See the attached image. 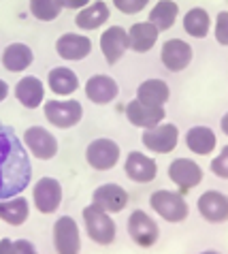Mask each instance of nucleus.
Wrapping results in <instances>:
<instances>
[{
  "label": "nucleus",
  "mask_w": 228,
  "mask_h": 254,
  "mask_svg": "<svg viewBox=\"0 0 228 254\" xmlns=\"http://www.w3.org/2000/svg\"><path fill=\"white\" fill-rule=\"evenodd\" d=\"M30 152L13 130L0 120V199L21 194L30 186Z\"/></svg>",
  "instance_id": "obj_1"
},
{
  "label": "nucleus",
  "mask_w": 228,
  "mask_h": 254,
  "mask_svg": "<svg viewBox=\"0 0 228 254\" xmlns=\"http://www.w3.org/2000/svg\"><path fill=\"white\" fill-rule=\"evenodd\" d=\"M83 224H85V233H88V237L94 244L109 246V244L115 242V235H117L115 222L111 220L109 211L98 207L96 203H90L88 207H83Z\"/></svg>",
  "instance_id": "obj_2"
},
{
  "label": "nucleus",
  "mask_w": 228,
  "mask_h": 254,
  "mask_svg": "<svg viewBox=\"0 0 228 254\" xmlns=\"http://www.w3.org/2000/svg\"><path fill=\"white\" fill-rule=\"evenodd\" d=\"M149 205L167 222H183L190 214V207L181 192H171V190H156L149 196Z\"/></svg>",
  "instance_id": "obj_3"
},
{
  "label": "nucleus",
  "mask_w": 228,
  "mask_h": 254,
  "mask_svg": "<svg viewBox=\"0 0 228 254\" xmlns=\"http://www.w3.org/2000/svg\"><path fill=\"white\" fill-rule=\"evenodd\" d=\"M45 120L56 128H73L81 122L83 107L79 101H45L43 103Z\"/></svg>",
  "instance_id": "obj_4"
},
{
  "label": "nucleus",
  "mask_w": 228,
  "mask_h": 254,
  "mask_svg": "<svg viewBox=\"0 0 228 254\" xmlns=\"http://www.w3.org/2000/svg\"><path fill=\"white\" fill-rule=\"evenodd\" d=\"M119 154H122L119 145L113 139H107V137L94 139L85 147V160L96 171H109V169H113L119 162Z\"/></svg>",
  "instance_id": "obj_5"
},
{
  "label": "nucleus",
  "mask_w": 228,
  "mask_h": 254,
  "mask_svg": "<svg viewBox=\"0 0 228 254\" xmlns=\"http://www.w3.org/2000/svg\"><path fill=\"white\" fill-rule=\"evenodd\" d=\"M128 235L139 248H152L160 237V229L147 211L134 209L128 218Z\"/></svg>",
  "instance_id": "obj_6"
},
{
  "label": "nucleus",
  "mask_w": 228,
  "mask_h": 254,
  "mask_svg": "<svg viewBox=\"0 0 228 254\" xmlns=\"http://www.w3.org/2000/svg\"><path fill=\"white\" fill-rule=\"evenodd\" d=\"M141 141L149 152L154 154H169L173 152L177 143H179V128L175 124H165L160 122L158 126L145 128V132L141 135Z\"/></svg>",
  "instance_id": "obj_7"
},
{
  "label": "nucleus",
  "mask_w": 228,
  "mask_h": 254,
  "mask_svg": "<svg viewBox=\"0 0 228 254\" xmlns=\"http://www.w3.org/2000/svg\"><path fill=\"white\" fill-rule=\"evenodd\" d=\"M24 145L37 160H52L58 154V139L45 126H30L24 130Z\"/></svg>",
  "instance_id": "obj_8"
},
{
  "label": "nucleus",
  "mask_w": 228,
  "mask_h": 254,
  "mask_svg": "<svg viewBox=\"0 0 228 254\" xmlns=\"http://www.w3.org/2000/svg\"><path fill=\"white\" fill-rule=\"evenodd\" d=\"M32 203L41 214H54L62 205V184L56 178H41L32 188Z\"/></svg>",
  "instance_id": "obj_9"
},
{
  "label": "nucleus",
  "mask_w": 228,
  "mask_h": 254,
  "mask_svg": "<svg viewBox=\"0 0 228 254\" xmlns=\"http://www.w3.org/2000/svg\"><path fill=\"white\" fill-rule=\"evenodd\" d=\"M54 248L58 254H77L81 250V235L75 218L60 216L54 224Z\"/></svg>",
  "instance_id": "obj_10"
},
{
  "label": "nucleus",
  "mask_w": 228,
  "mask_h": 254,
  "mask_svg": "<svg viewBox=\"0 0 228 254\" xmlns=\"http://www.w3.org/2000/svg\"><path fill=\"white\" fill-rule=\"evenodd\" d=\"M169 180L179 186L181 194H186L203 182V169L190 158H175L169 165Z\"/></svg>",
  "instance_id": "obj_11"
},
{
  "label": "nucleus",
  "mask_w": 228,
  "mask_h": 254,
  "mask_svg": "<svg viewBox=\"0 0 228 254\" xmlns=\"http://www.w3.org/2000/svg\"><path fill=\"white\" fill-rule=\"evenodd\" d=\"M126 118L132 126H139V128H152V126H158L160 122H165L167 111L162 105H149L143 103L141 98H134L126 105Z\"/></svg>",
  "instance_id": "obj_12"
},
{
  "label": "nucleus",
  "mask_w": 228,
  "mask_h": 254,
  "mask_svg": "<svg viewBox=\"0 0 228 254\" xmlns=\"http://www.w3.org/2000/svg\"><path fill=\"white\" fill-rule=\"evenodd\" d=\"M192 47L183 39H169L162 43L160 60L171 73H181L183 68L190 66L192 62Z\"/></svg>",
  "instance_id": "obj_13"
},
{
  "label": "nucleus",
  "mask_w": 228,
  "mask_h": 254,
  "mask_svg": "<svg viewBox=\"0 0 228 254\" xmlns=\"http://www.w3.org/2000/svg\"><path fill=\"white\" fill-rule=\"evenodd\" d=\"M198 214L211 224H222L228 220V196L218 190H207L198 196Z\"/></svg>",
  "instance_id": "obj_14"
},
{
  "label": "nucleus",
  "mask_w": 228,
  "mask_h": 254,
  "mask_svg": "<svg viewBox=\"0 0 228 254\" xmlns=\"http://www.w3.org/2000/svg\"><path fill=\"white\" fill-rule=\"evenodd\" d=\"M126 49H130V41H128V30H124L122 26H109L101 34V52L109 64H117Z\"/></svg>",
  "instance_id": "obj_15"
},
{
  "label": "nucleus",
  "mask_w": 228,
  "mask_h": 254,
  "mask_svg": "<svg viewBox=\"0 0 228 254\" xmlns=\"http://www.w3.org/2000/svg\"><path fill=\"white\" fill-rule=\"evenodd\" d=\"M90 52H92V41L85 34L66 32L56 41V54L66 62H79L83 58H88Z\"/></svg>",
  "instance_id": "obj_16"
},
{
  "label": "nucleus",
  "mask_w": 228,
  "mask_h": 254,
  "mask_svg": "<svg viewBox=\"0 0 228 254\" xmlns=\"http://www.w3.org/2000/svg\"><path fill=\"white\" fill-rule=\"evenodd\" d=\"M124 171L128 175V180L137 182V184H149L158 175V165H156L154 158L145 156V154L130 152L124 162Z\"/></svg>",
  "instance_id": "obj_17"
},
{
  "label": "nucleus",
  "mask_w": 228,
  "mask_h": 254,
  "mask_svg": "<svg viewBox=\"0 0 228 254\" xmlns=\"http://www.w3.org/2000/svg\"><path fill=\"white\" fill-rule=\"evenodd\" d=\"M119 94L117 81L109 75H92L85 81V96L94 105H109Z\"/></svg>",
  "instance_id": "obj_18"
},
{
  "label": "nucleus",
  "mask_w": 228,
  "mask_h": 254,
  "mask_svg": "<svg viewBox=\"0 0 228 254\" xmlns=\"http://www.w3.org/2000/svg\"><path fill=\"white\" fill-rule=\"evenodd\" d=\"M92 203H96L109 214H119L128 205V192L117 184H103L92 192Z\"/></svg>",
  "instance_id": "obj_19"
},
{
  "label": "nucleus",
  "mask_w": 228,
  "mask_h": 254,
  "mask_svg": "<svg viewBox=\"0 0 228 254\" xmlns=\"http://www.w3.org/2000/svg\"><path fill=\"white\" fill-rule=\"evenodd\" d=\"M15 98L21 107L26 109H39L45 103V83L34 75L21 77L15 86Z\"/></svg>",
  "instance_id": "obj_20"
},
{
  "label": "nucleus",
  "mask_w": 228,
  "mask_h": 254,
  "mask_svg": "<svg viewBox=\"0 0 228 254\" xmlns=\"http://www.w3.org/2000/svg\"><path fill=\"white\" fill-rule=\"evenodd\" d=\"M30 216V203L26 196L15 194L9 199H0V220L9 227H21Z\"/></svg>",
  "instance_id": "obj_21"
},
{
  "label": "nucleus",
  "mask_w": 228,
  "mask_h": 254,
  "mask_svg": "<svg viewBox=\"0 0 228 254\" xmlns=\"http://www.w3.org/2000/svg\"><path fill=\"white\" fill-rule=\"evenodd\" d=\"M111 17L109 13V6L103 0H96V2H90L88 6H83L79 9V13L75 15V26L79 28V30H96V28H101L103 24H107V19Z\"/></svg>",
  "instance_id": "obj_22"
},
{
  "label": "nucleus",
  "mask_w": 228,
  "mask_h": 254,
  "mask_svg": "<svg viewBox=\"0 0 228 254\" xmlns=\"http://www.w3.org/2000/svg\"><path fill=\"white\" fill-rule=\"evenodd\" d=\"M160 37V30L152 22H139L128 28V41H130V49L137 54H147L149 49L156 45V41Z\"/></svg>",
  "instance_id": "obj_23"
},
{
  "label": "nucleus",
  "mask_w": 228,
  "mask_h": 254,
  "mask_svg": "<svg viewBox=\"0 0 228 254\" xmlns=\"http://www.w3.org/2000/svg\"><path fill=\"white\" fill-rule=\"evenodd\" d=\"M47 86L56 96H70L79 90V77L66 66H56L47 75Z\"/></svg>",
  "instance_id": "obj_24"
},
{
  "label": "nucleus",
  "mask_w": 228,
  "mask_h": 254,
  "mask_svg": "<svg viewBox=\"0 0 228 254\" xmlns=\"http://www.w3.org/2000/svg\"><path fill=\"white\" fill-rule=\"evenodd\" d=\"M186 145L190 152L198 154V156H209L218 145V137L209 126H192L186 132Z\"/></svg>",
  "instance_id": "obj_25"
},
{
  "label": "nucleus",
  "mask_w": 228,
  "mask_h": 254,
  "mask_svg": "<svg viewBox=\"0 0 228 254\" xmlns=\"http://www.w3.org/2000/svg\"><path fill=\"white\" fill-rule=\"evenodd\" d=\"M34 54L26 43H11L2 52V66L9 73H21L32 64Z\"/></svg>",
  "instance_id": "obj_26"
},
{
  "label": "nucleus",
  "mask_w": 228,
  "mask_h": 254,
  "mask_svg": "<svg viewBox=\"0 0 228 254\" xmlns=\"http://www.w3.org/2000/svg\"><path fill=\"white\" fill-rule=\"evenodd\" d=\"M177 15H179V4L173 2V0H158L154 4V9L149 11V22H152L158 30H169L173 28L177 22Z\"/></svg>",
  "instance_id": "obj_27"
},
{
  "label": "nucleus",
  "mask_w": 228,
  "mask_h": 254,
  "mask_svg": "<svg viewBox=\"0 0 228 254\" xmlns=\"http://www.w3.org/2000/svg\"><path fill=\"white\" fill-rule=\"evenodd\" d=\"M137 98H141L143 103H149V105H162L165 107L171 98L169 83L165 79H145L137 88Z\"/></svg>",
  "instance_id": "obj_28"
},
{
  "label": "nucleus",
  "mask_w": 228,
  "mask_h": 254,
  "mask_svg": "<svg viewBox=\"0 0 228 254\" xmlns=\"http://www.w3.org/2000/svg\"><path fill=\"white\" fill-rule=\"evenodd\" d=\"M211 28V17L203 6H194L183 15V30L194 39H205Z\"/></svg>",
  "instance_id": "obj_29"
},
{
  "label": "nucleus",
  "mask_w": 228,
  "mask_h": 254,
  "mask_svg": "<svg viewBox=\"0 0 228 254\" xmlns=\"http://www.w3.org/2000/svg\"><path fill=\"white\" fill-rule=\"evenodd\" d=\"M64 9L60 0H30V13L39 22H54Z\"/></svg>",
  "instance_id": "obj_30"
},
{
  "label": "nucleus",
  "mask_w": 228,
  "mask_h": 254,
  "mask_svg": "<svg viewBox=\"0 0 228 254\" xmlns=\"http://www.w3.org/2000/svg\"><path fill=\"white\" fill-rule=\"evenodd\" d=\"M37 248L32 246V242H26V239H17V242H11V239H2L0 242V254H34Z\"/></svg>",
  "instance_id": "obj_31"
},
{
  "label": "nucleus",
  "mask_w": 228,
  "mask_h": 254,
  "mask_svg": "<svg viewBox=\"0 0 228 254\" xmlns=\"http://www.w3.org/2000/svg\"><path fill=\"white\" fill-rule=\"evenodd\" d=\"M211 173L216 178H222V180H228V145L222 147V152L218 154L216 158L211 160Z\"/></svg>",
  "instance_id": "obj_32"
},
{
  "label": "nucleus",
  "mask_w": 228,
  "mask_h": 254,
  "mask_svg": "<svg viewBox=\"0 0 228 254\" xmlns=\"http://www.w3.org/2000/svg\"><path fill=\"white\" fill-rule=\"evenodd\" d=\"M216 41L220 45L228 47V11H220L216 17V28H213Z\"/></svg>",
  "instance_id": "obj_33"
},
{
  "label": "nucleus",
  "mask_w": 228,
  "mask_h": 254,
  "mask_svg": "<svg viewBox=\"0 0 228 254\" xmlns=\"http://www.w3.org/2000/svg\"><path fill=\"white\" fill-rule=\"evenodd\" d=\"M115 9L124 15H134V13H141L149 4V0H113Z\"/></svg>",
  "instance_id": "obj_34"
},
{
  "label": "nucleus",
  "mask_w": 228,
  "mask_h": 254,
  "mask_svg": "<svg viewBox=\"0 0 228 254\" xmlns=\"http://www.w3.org/2000/svg\"><path fill=\"white\" fill-rule=\"evenodd\" d=\"M64 9H75V11H79L83 9V6H88L90 4V0H60Z\"/></svg>",
  "instance_id": "obj_35"
},
{
  "label": "nucleus",
  "mask_w": 228,
  "mask_h": 254,
  "mask_svg": "<svg viewBox=\"0 0 228 254\" xmlns=\"http://www.w3.org/2000/svg\"><path fill=\"white\" fill-rule=\"evenodd\" d=\"M6 96H9V83L4 79H0V103H2Z\"/></svg>",
  "instance_id": "obj_36"
},
{
  "label": "nucleus",
  "mask_w": 228,
  "mask_h": 254,
  "mask_svg": "<svg viewBox=\"0 0 228 254\" xmlns=\"http://www.w3.org/2000/svg\"><path fill=\"white\" fill-rule=\"evenodd\" d=\"M220 126H222V132L228 137V114H224V118H222V122H220Z\"/></svg>",
  "instance_id": "obj_37"
}]
</instances>
